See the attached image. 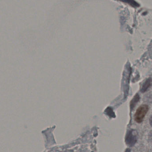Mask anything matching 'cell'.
<instances>
[{"instance_id": "cell-2", "label": "cell", "mask_w": 152, "mask_h": 152, "mask_svg": "<svg viewBox=\"0 0 152 152\" xmlns=\"http://www.w3.org/2000/svg\"><path fill=\"white\" fill-rule=\"evenodd\" d=\"M137 141V133L135 130H131L129 132L126 138V142L129 146L134 145Z\"/></svg>"}, {"instance_id": "cell-3", "label": "cell", "mask_w": 152, "mask_h": 152, "mask_svg": "<svg viewBox=\"0 0 152 152\" xmlns=\"http://www.w3.org/2000/svg\"><path fill=\"white\" fill-rule=\"evenodd\" d=\"M152 85V78H149L145 81L141 88V92L145 93Z\"/></svg>"}, {"instance_id": "cell-1", "label": "cell", "mask_w": 152, "mask_h": 152, "mask_svg": "<svg viewBox=\"0 0 152 152\" xmlns=\"http://www.w3.org/2000/svg\"><path fill=\"white\" fill-rule=\"evenodd\" d=\"M149 110V107L146 104L141 105L137 110L135 114L134 119L137 123H141L143 120L146 113Z\"/></svg>"}, {"instance_id": "cell-4", "label": "cell", "mask_w": 152, "mask_h": 152, "mask_svg": "<svg viewBox=\"0 0 152 152\" xmlns=\"http://www.w3.org/2000/svg\"><path fill=\"white\" fill-rule=\"evenodd\" d=\"M121 1L129 4L133 7H138L139 6V4L137 3L134 0H121Z\"/></svg>"}, {"instance_id": "cell-5", "label": "cell", "mask_w": 152, "mask_h": 152, "mask_svg": "<svg viewBox=\"0 0 152 152\" xmlns=\"http://www.w3.org/2000/svg\"><path fill=\"white\" fill-rule=\"evenodd\" d=\"M150 124H151V126H152V115L151 116V117H150Z\"/></svg>"}]
</instances>
